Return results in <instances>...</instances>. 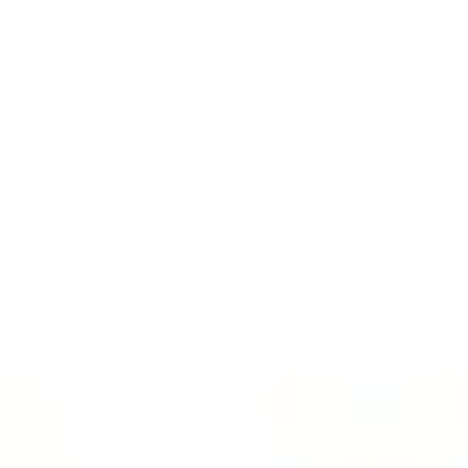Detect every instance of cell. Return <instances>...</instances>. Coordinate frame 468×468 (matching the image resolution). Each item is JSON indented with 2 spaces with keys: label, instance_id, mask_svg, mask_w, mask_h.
Masks as SVG:
<instances>
[]
</instances>
